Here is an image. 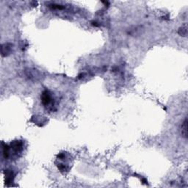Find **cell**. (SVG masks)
Segmentation results:
<instances>
[{
    "label": "cell",
    "mask_w": 188,
    "mask_h": 188,
    "mask_svg": "<svg viewBox=\"0 0 188 188\" xmlns=\"http://www.w3.org/2000/svg\"><path fill=\"white\" fill-rule=\"evenodd\" d=\"M41 101L44 105H49L52 101V96L48 91H45L43 92L42 96H41Z\"/></svg>",
    "instance_id": "cell-1"
},
{
    "label": "cell",
    "mask_w": 188,
    "mask_h": 188,
    "mask_svg": "<svg viewBox=\"0 0 188 188\" xmlns=\"http://www.w3.org/2000/svg\"><path fill=\"white\" fill-rule=\"evenodd\" d=\"M187 119H185V120L184 121V122L182 123V135L185 137V138H187Z\"/></svg>",
    "instance_id": "cell-2"
}]
</instances>
